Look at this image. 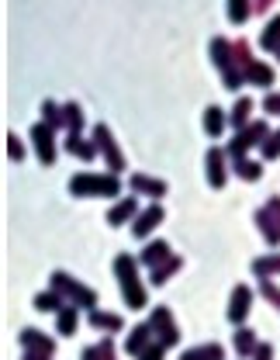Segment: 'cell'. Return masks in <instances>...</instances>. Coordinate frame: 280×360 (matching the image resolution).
<instances>
[{"label": "cell", "instance_id": "44", "mask_svg": "<svg viewBox=\"0 0 280 360\" xmlns=\"http://www.w3.org/2000/svg\"><path fill=\"white\" fill-rule=\"evenodd\" d=\"M270 7V0H253V11H267Z\"/></svg>", "mask_w": 280, "mask_h": 360}, {"label": "cell", "instance_id": "5", "mask_svg": "<svg viewBox=\"0 0 280 360\" xmlns=\"http://www.w3.org/2000/svg\"><path fill=\"white\" fill-rule=\"evenodd\" d=\"M270 135V125L263 122V118H253L242 132H235V139L225 146V156H229V163L235 160H246V153L253 149V146H263V139Z\"/></svg>", "mask_w": 280, "mask_h": 360}, {"label": "cell", "instance_id": "11", "mask_svg": "<svg viewBox=\"0 0 280 360\" xmlns=\"http://www.w3.org/2000/svg\"><path fill=\"white\" fill-rule=\"evenodd\" d=\"M163 222V205H149V208H142L139 215H135V222H132V236L135 239H149V232L156 229V225Z\"/></svg>", "mask_w": 280, "mask_h": 360}, {"label": "cell", "instance_id": "1", "mask_svg": "<svg viewBox=\"0 0 280 360\" xmlns=\"http://www.w3.org/2000/svg\"><path fill=\"white\" fill-rule=\"evenodd\" d=\"M114 274H118V288H121L125 305L135 309V312L145 309L149 295H145V284H142V277H139V260L132 253H118L114 257Z\"/></svg>", "mask_w": 280, "mask_h": 360}, {"label": "cell", "instance_id": "23", "mask_svg": "<svg viewBox=\"0 0 280 360\" xmlns=\"http://www.w3.org/2000/svg\"><path fill=\"white\" fill-rule=\"evenodd\" d=\"M232 343H235V354H239V357H253V350L260 347V340H256V333H253L249 326H239V329H235Z\"/></svg>", "mask_w": 280, "mask_h": 360}, {"label": "cell", "instance_id": "39", "mask_svg": "<svg viewBox=\"0 0 280 360\" xmlns=\"http://www.w3.org/2000/svg\"><path fill=\"white\" fill-rule=\"evenodd\" d=\"M263 111L280 118V94H267V97H263Z\"/></svg>", "mask_w": 280, "mask_h": 360}, {"label": "cell", "instance_id": "22", "mask_svg": "<svg viewBox=\"0 0 280 360\" xmlns=\"http://www.w3.org/2000/svg\"><path fill=\"white\" fill-rule=\"evenodd\" d=\"M87 319H91L93 329H100V333H118V329H121V315L104 312V309H91Z\"/></svg>", "mask_w": 280, "mask_h": 360}, {"label": "cell", "instance_id": "9", "mask_svg": "<svg viewBox=\"0 0 280 360\" xmlns=\"http://www.w3.org/2000/svg\"><path fill=\"white\" fill-rule=\"evenodd\" d=\"M204 170H208V184H211L215 191H222V187L229 184V156H225L222 146H211V149H208Z\"/></svg>", "mask_w": 280, "mask_h": 360}, {"label": "cell", "instance_id": "13", "mask_svg": "<svg viewBox=\"0 0 280 360\" xmlns=\"http://www.w3.org/2000/svg\"><path fill=\"white\" fill-rule=\"evenodd\" d=\"M242 77H246L249 87H274V70L267 63H260V59L242 63Z\"/></svg>", "mask_w": 280, "mask_h": 360}, {"label": "cell", "instance_id": "14", "mask_svg": "<svg viewBox=\"0 0 280 360\" xmlns=\"http://www.w3.org/2000/svg\"><path fill=\"white\" fill-rule=\"evenodd\" d=\"M18 340H21V347H25V350L48 354V357L55 354V340H52V336H46L42 329H21V336H18Z\"/></svg>", "mask_w": 280, "mask_h": 360}, {"label": "cell", "instance_id": "18", "mask_svg": "<svg viewBox=\"0 0 280 360\" xmlns=\"http://www.w3.org/2000/svg\"><path fill=\"white\" fill-rule=\"evenodd\" d=\"M152 340H156V336H152V326H149V322H139V326L128 333V340H125V350H128L132 357H139V354L145 350V347H149V343H152Z\"/></svg>", "mask_w": 280, "mask_h": 360}, {"label": "cell", "instance_id": "3", "mask_svg": "<svg viewBox=\"0 0 280 360\" xmlns=\"http://www.w3.org/2000/svg\"><path fill=\"white\" fill-rule=\"evenodd\" d=\"M48 288L52 291H59L69 305H76V309H97V291L93 288H87L84 281H76L73 274H66V270H55L52 277H48Z\"/></svg>", "mask_w": 280, "mask_h": 360}, {"label": "cell", "instance_id": "16", "mask_svg": "<svg viewBox=\"0 0 280 360\" xmlns=\"http://www.w3.org/2000/svg\"><path fill=\"white\" fill-rule=\"evenodd\" d=\"M253 222L260 225V232H263V239H267L270 246H280V222L274 219V212H270L267 205H263V208H256Z\"/></svg>", "mask_w": 280, "mask_h": 360}, {"label": "cell", "instance_id": "26", "mask_svg": "<svg viewBox=\"0 0 280 360\" xmlns=\"http://www.w3.org/2000/svg\"><path fill=\"white\" fill-rule=\"evenodd\" d=\"M180 267H184V260L173 253L166 264H159L156 270H149V284H156V288H159V284H166V281H170V277H173V274H177Z\"/></svg>", "mask_w": 280, "mask_h": 360}, {"label": "cell", "instance_id": "4", "mask_svg": "<svg viewBox=\"0 0 280 360\" xmlns=\"http://www.w3.org/2000/svg\"><path fill=\"white\" fill-rule=\"evenodd\" d=\"M211 63H215V70L222 73V84L229 90H239L246 84V77H242V66H239V59H235V45L229 39H211Z\"/></svg>", "mask_w": 280, "mask_h": 360}, {"label": "cell", "instance_id": "29", "mask_svg": "<svg viewBox=\"0 0 280 360\" xmlns=\"http://www.w3.org/2000/svg\"><path fill=\"white\" fill-rule=\"evenodd\" d=\"M42 122H46L48 129H66V115H62V104H55V101H42Z\"/></svg>", "mask_w": 280, "mask_h": 360}, {"label": "cell", "instance_id": "7", "mask_svg": "<svg viewBox=\"0 0 280 360\" xmlns=\"http://www.w3.org/2000/svg\"><path fill=\"white\" fill-rule=\"evenodd\" d=\"M93 142H97V149H100V156L107 160V170L118 177L121 170H125V153H121V146L114 142V135L107 125H93Z\"/></svg>", "mask_w": 280, "mask_h": 360}, {"label": "cell", "instance_id": "25", "mask_svg": "<svg viewBox=\"0 0 280 360\" xmlns=\"http://www.w3.org/2000/svg\"><path fill=\"white\" fill-rule=\"evenodd\" d=\"M180 360H225V350L218 343H201V347H190L180 354Z\"/></svg>", "mask_w": 280, "mask_h": 360}, {"label": "cell", "instance_id": "12", "mask_svg": "<svg viewBox=\"0 0 280 360\" xmlns=\"http://www.w3.org/2000/svg\"><path fill=\"white\" fill-rule=\"evenodd\" d=\"M173 253H170V243L166 239H152V243H145L142 246V253H139V264L142 267H149V270H156L159 264H166Z\"/></svg>", "mask_w": 280, "mask_h": 360}, {"label": "cell", "instance_id": "20", "mask_svg": "<svg viewBox=\"0 0 280 360\" xmlns=\"http://www.w3.org/2000/svg\"><path fill=\"white\" fill-rule=\"evenodd\" d=\"M229 129V111H222V108H204V132L211 135V139H222V132Z\"/></svg>", "mask_w": 280, "mask_h": 360}, {"label": "cell", "instance_id": "42", "mask_svg": "<svg viewBox=\"0 0 280 360\" xmlns=\"http://www.w3.org/2000/svg\"><path fill=\"white\" fill-rule=\"evenodd\" d=\"M80 360H100V350H97V347H87V350L80 354Z\"/></svg>", "mask_w": 280, "mask_h": 360}, {"label": "cell", "instance_id": "19", "mask_svg": "<svg viewBox=\"0 0 280 360\" xmlns=\"http://www.w3.org/2000/svg\"><path fill=\"white\" fill-rule=\"evenodd\" d=\"M66 153H73V156H80L84 163H91L100 149H97V142H93V139H84V135H69L66 132Z\"/></svg>", "mask_w": 280, "mask_h": 360}, {"label": "cell", "instance_id": "41", "mask_svg": "<svg viewBox=\"0 0 280 360\" xmlns=\"http://www.w3.org/2000/svg\"><path fill=\"white\" fill-rule=\"evenodd\" d=\"M267 208L274 212V219H277V222H280V194H274V198L267 201Z\"/></svg>", "mask_w": 280, "mask_h": 360}, {"label": "cell", "instance_id": "45", "mask_svg": "<svg viewBox=\"0 0 280 360\" xmlns=\"http://www.w3.org/2000/svg\"><path fill=\"white\" fill-rule=\"evenodd\" d=\"M274 56H277V59H280V49H277V52H274Z\"/></svg>", "mask_w": 280, "mask_h": 360}, {"label": "cell", "instance_id": "15", "mask_svg": "<svg viewBox=\"0 0 280 360\" xmlns=\"http://www.w3.org/2000/svg\"><path fill=\"white\" fill-rule=\"evenodd\" d=\"M135 215H139V198H121V201H114V205H111V212H107V225L135 222Z\"/></svg>", "mask_w": 280, "mask_h": 360}, {"label": "cell", "instance_id": "37", "mask_svg": "<svg viewBox=\"0 0 280 360\" xmlns=\"http://www.w3.org/2000/svg\"><path fill=\"white\" fill-rule=\"evenodd\" d=\"M163 357H166V347L152 340V343H149V347H145V350H142L135 360H163Z\"/></svg>", "mask_w": 280, "mask_h": 360}, {"label": "cell", "instance_id": "40", "mask_svg": "<svg viewBox=\"0 0 280 360\" xmlns=\"http://www.w3.org/2000/svg\"><path fill=\"white\" fill-rule=\"evenodd\" d=\"M249 360H274V347H270V343H260V347L253 350V357Z\"/></svg>", "mask_w": 280, "mask_h": 360}, {"label": "cell", "instance_id": "36", "mask_svg": "<svg viewBox=\"0 0 280 360\" xmlns=\"http://www.w3.org/2000/svg\"><path fill=\"white\" fill-rule=\"evenodd\" d=\"M7 156H11L14 163H21V160H25V146H21V139H18L14 132L7 135Z\"/></svg>", "mask_w": 280, "mask_h": 360}, {"label": "cell", "instance_id": "32", "mask_svg": "<svg viewBox=\"0 0 280 360\" xmlns=\"http://www.w3.org/2000/svg\"><path fill=\"white\" fill-rule=\"evenodd\" d=\"M232 170H235V174H239L242 180H249V184H253V180H260V177H263V167H260L256 160H235V163H232Z\"/></svg>", "mask_w": 280, "mask_h": 360}, {"label": "cell", "instance_id": "35", "mask_svg": "<svg viewBox=\"0 0 280 360\" xmlns=\"http://www.w3.org/2000/svg\"><path fill=\"white\" fill-rule=\"evenodd\" d=\"M260 153H263V160H277V156H280V129H277V132H270L267 139H263Z\"/></svg>", "mask_w": 280, "mask_h": 360}, {"label": "cell", "instance_id": "17", "mask_svg": "<svg viewBox=\"0 0 280 360\" xmlns=\"http://www.w3.org/2000/svg\"><path fill=\"white\" fill-rule=\"evenodd\" d=\"M132 191L142 194V198H166V184L156 177H149V174H132Z\"/></svg>", "mask_w": 280, "mask_h": 360}, {"label": "cell", "instance_id": "10", "mask_svg": "<svg viewBox=\"0 0 280 360\" xmlns=\"http://www.w3.org/2000/svg\"><path fill=\"white\" fill-rule=\"evenodd\" d=\"M249 309H253V291H249V284H235L232 288V298H229V322L232 326H242L246 319H249Z\"/></svg>", "mask_w": 280, "mask_h": 360}, {"label": "cell", "instance_id": "34", "mask_svg": "<svg viewBox=\"0 0 280 360\" xmlns=\"http://www.w3.org/2000/svg\"><path fill=\"white\" fill-rule=\"evenodd\" d=\"M260 295H263V298L280 312V288L270 281V277H260Z\"/></svg>", "mask_w": 280, "mask_h": 360}, {"label": "cell", "instance_id": "24", "mask_svg": "<svg viewBox=\"0 0 280 360\" xmlns=\"http://www.w3.org/2000/svg\"><path fill=\"white\" fill-rule=\"evenodd\" d=\"M76 326H80V309H76V305H66L62 312H55V329H59V336H73Z\"/></svg>", "mask_w": 280, "mask_h": 360}, {"label": "cell", "instance_id": "33", "mask_svg": "<svg viewBox=\"0 0 280 360\" xmlns=\"http://www.w3.org/2000/svg\"><path fill=\"white\" fill-rule=\"evenodd\" d=\"M253 14V0H229V21L232 25H246Z\"/></svg>", "mask_w": 280, "mask_h": 360}, {"label": "cell", "instance_id": "21", "mask_svg": "<svg viewBox=\"0 0 280 360\" xmlns=\"http://www.w3.org/2000/svg\"><path fill=\"white\" fill-rule=\"evenodd\" d=\"M249 115H253V97H239L232 104V111H229V125H232L235 132H242V129L253 122Z\"/></svg>", "mask_w": 280, "mask_h": 360}, {"label": "cell", "instance_id": "8", "mask_svg": "<svg viewBox=\"0 0 280 360\" xmlns=\"http://www.w3.org/2000/svg\"><path fill=\"white\" fill-rule=\"evenodd\" d=\"M32 149H35L42 167H52L55 163V129H48L46 122H35L32 125Z\"/></svg>", "mask_w": 280, "mask_h": 360}, {"label": "cell", "instance_id": "31", "mask_svg": "<svg viewBox=\"0 0 280 360\" xmlns=\"http://www.w3.org/2000/svg\"><path fill=\"white\" fill-rule=\"evenodd\" d=\"M253 274H256V277H274V274H280V253L256 257V260H253Z\"/></svg>", "mask_w": 280, "mask_h": 360}, {"label": "cell", "instance_id": "2", "mask_svg": "<svg viewBox=\"0 0 280 360\" xmlns=\"http://www.w3.org/2000/svg\"><path fill=\"white\" fill-rule=\"evenodd\" d=\"M69 194L73 198H118L121 194V180L114 174H73L69 177Z\"/></svg>", "mask_w": 280, "mask_h": 360}, {"label": "cell", "instance_id": "27", "mask_svg": "<svg viewBox=\"0 0 280 360\" xmlns=\"http://www.w3.org/2000/svg\"><path fill=\"white\" fill-rule=\"evenodd\" d=\"M66 305H69V302H66L59 291H52V288L42 291V295H35V309H39V312H62Z\"/></svg>", "mask_w": 280, "mask_h": 360}, {"label": "cell", "instance_id": "38", "mask_svg": "<svg viewBox=\"0 0 280 360\" xmlns=\"http://www.w3.org/2000/svg\"><path fill=\"white\" fill-rule=\"evenodd\" d=\"M97 350H100V360H118V354H114V340H111V336H104V340L97 343Z\"/></svg>", "mask_w": 280, "mask_h": 360}, {"label": "cell", "instance_id": "28", "mask_svg": "<svg viewBox=\"0 0 280 360\" xmlns=\"http://www.w3.org/2000/svg\"><path fill=\"white\" fill-rule=\"evenodd\" d=\"M62 115H66V132L69 135L84 132V108H80L76 101H66V104H62Z\"/></svg>", "mask_w": 280, "mask_h": 360}, {"label": "cell", "instance_id": "30", "mask_svg": "<svg viewBox=\"0 0 280 360\" xmlns=\"http://www.w3.org/2000/svg\"><path fill=\"white\" fill-rule=\"evenodd\" d=\"M260 49H267V52H277L280 49V14L267 21V28H263V35H260Z\"/></svg>", "mask_w": 280, "mask_h": 360}, {"label": "cell", "instance_id": "6", "mask_svg": "<svg viewBox=\"0 0 280 360\" xmlns=\"http://www.w3.org/2000/svg\"><path fill=\"white\" fill-rule=\"evenodd\" d=\"M149 326H152V336H156V343H163L166 350H173V347L180 343V329H177L173 312H170L166 305H156V309L149 312Z\"/></svg>", "mask_w": 280, "mask_h": 360}, {"label": "cell", "instance_id": "43", "mask_svg": "<svg viewBox=\"0 0 280 360\" xmlns=\"http://www.w3.org/2000/svg\"><path fill=\"white\" fill-rule=\"evenodd\" d=\"M25 360H52L48 354H35V350H25Z\"/></svg>", "mask_w": 280, "mask_h": 360}]
</instances>
